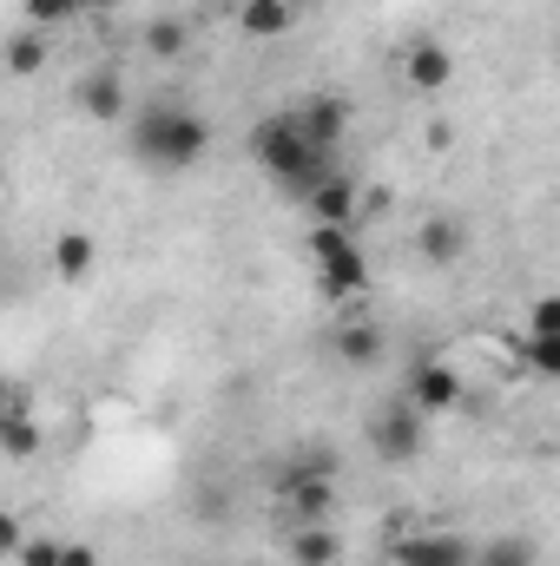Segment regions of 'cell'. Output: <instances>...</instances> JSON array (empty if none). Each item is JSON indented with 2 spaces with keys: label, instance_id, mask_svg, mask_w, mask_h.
<instances>
[{
  "label": "cell",
  "instance_id": "6da1fadb",
  "mask_svg": "<svg viewBox=\"0 0 560 566\" xmlns=\"http://www.w3.org/2000/svg\"><path fill=\"white\" fill-rule=\"evenodd\" d=\"M251 158L265 165V178H278L283 191H297V198H310L323 178H336V151L310 139L297 113L258 119V126H251Z\"/></svg>",
  "mask_w": 560,
  "mask_h": 566
},
{
  "label": "cell",
  "instance_id": "7a4b0ae2",
  "mask_svg": "<svg viewBox=\"0 0 560 566\" xmlns=\"http://www.w3.org/2000/svg\"><path fill=\"white\" fill-rule=\"evenodd\" d=\"M205 145H211V126L191 106L158 99V106H145L139 119H133V158L152 165V171H185V165L205 158Z\"/></svg>",
  "mask_w": 560,
  "mask_h": 566
},
{
  "label": "cell",
  "instance_id": "3957f363",
  "mask_svg": "<svg viewBox=\"0 0 560 566\" xmlns=\"http://www.w3.org/2000/svg\"><path fill=\"white\" fill-rule=\"evenodd\" d=\"M363 434H370V454L390 461V468H409V461H422V448H428V434H422V409L409 402V396L390 402V409H376V416L363 422Z\"/></svg>",
  "mask_w": 560,
  "mask_h": 566
},
{
  "label": "cell",
  "instance_id": "277c9868",
  "mask_svg": "<svg viewBox=\"0 0 560 566\" xmlns=\"http://www.w3.org/2000/svg\"><path fill=\"white\" fill-rule=\"evenodd\" d=\"M396 566H475V541H462V534H409L396 547Z\"/></svg>",
  "mask_w": 560,
  "mask_h": 566
},
{
  "label": "cell",
  "instance_id": "5b68a950",
  "mask_svg": "<svg viewBox=\"0 0 560 566\" xmlns=\"http://www.w3.org/2000/svg\"><path fill=\"white\" fill-rule=\"evenodd\" d=\"M409 402H416L422 416H428V409H455V402H462V376H455L448 363H416V369H409Z\"/></svg>",
  "mask_w": 560,
  "mask_h": 566
},
{
  "label": "cell",
  "instance_id": "8992f818",
  "mask_svg": "<svg viewBox=\"0 0 560 566\" xmlns=\"http://www.w3.org/2000/svg\"><path fill=\"white\" fill-rule=\"evenodd\" d=\"M403 80H409L416 93H442V86L455 80V60H448V46H442V40H416V46L403 53Z\"/></svg>",
  "mask_w": 560,
  "mask_h": 566
},
{
  "label": "cell",
  "instance_id": "52a82bcc",
  "mask_svg": "<svg viewBox=\"0 0 560 566\" xmlns=\"http://www.w3.org/2000/svg\"><path fill=\"white\" fill-rule=\"evenodd\" d=\"M317 290L330 296V303H350V296H363L370 290V258L350 244L343 258H330V264H317Z\"/></svg>",
  "mask_w": 560,
  "mask_h": 566
},
{
  "label": "cell",
  "instance_id": "ba28073f",
  "mask_svg": "<svg viewBox=\"0 0 560 566\" xmlns=\"http://www.w3.org/2000/svg\"><path fill=\"white\" fill-rule=\"evenodd\" d=\"M290 566H336L343 560V541H336V527L330 521H297V534H290Z\"/></svg>",
  "mask_w": 560,
  "mask_h": 566
},
{
  "label": "cell",
  "instance_id": "9c48e42d",
  "mask_svg": "<svg viewBox=\"0 0 560 566\" xmlns=\"http://www.w3.org/2000/svg\"><path fill=\"white\" fill-rule=\"evenodd\" d=\"M80 113L100 119V126H120V119H126V86H120V73H86V80H80Z\"/></svg>",
  "mask_w": 560,
  "mask_h": 566
},
{
  "label": "cell",
  "instance_id": "30bf717a",
  "mask_svg": "<svg viewBox=\"0 0 560 566\" xmlns=\"http://www.w3.org/2000/svg\"><path fill=\"white\" fill-rule=\"evenodd\" d=\"M297 119H303V133H310V139L330 145V151H336V139L350 133V106H343L336 93H317V99H303V106H297Z\"/></svg>",
  "mask_w": 560,
  "mask_h": 566
},
{
  "label": "cell",
  "instance_id": "8fae6325",
  "mask_svg": "<svg viewBox=\"0 0 560 566\" xmlns=\"http://www.w3.org/2000/svg\"><path fill=\"white\" fill-rule=\"evenodd\" d=\"M303 205H310V224H350V218H356V185L336 171V178H323Z\"/></svg>",
  "mask_w": 560,
  "mask_h": 566
},
{
  "label": "cell",
  "instance_id": "7c38bea8",
  "mask_svg": "<svg viewBox=\"0 0 560 566\" xmlns=\"http://www.w3.org/2000/svg\"><path fill=\"white\" fill-rule=\"evenodd\" d=\"M238 27H245L251 40H283V33L297 27V7H290V0H245V7H238Z\"/></svg>",
  "mask_w": 560,
  "mask_h": 566
},
{
  "label": "cell",
  "instance_id": "4fadbf2b",
  "mask_svg": "<svg viewBox=\"0 0 560 566\" xmlns=\"http://www.w3.org/2000/svg\"><path fill=\"white\" fill-rule=\"evenodd\" d=\"M416 251L428 258V264H455L462 251H468V231L455 224V218H428L416 231Z\"/></svg>",
  "mask_w": 560,
  "mask_h": 566
},
{
  "label": "cell",
  "instance_id": "5bb4252c",
  "mask_svg": "<svg viewBox=\"0 0 560 566\" xmlns=\"http://www.w3.org/2000/svg\"><path fill=\"white\" fill-rule=\"evenodd\" d=\"M93 258H100V251H93L86 231H60V238H53V277L60 283H86Z\"/></svg>",
  "mask_w": 560,
  "mask_h": 566
},
{
  "label": "cell",
  "instance_id": "9a60e30c",
  "mask_svg": "<svg viewBox=\"0 0 560 566\" xmlns=\"http://www.w3.org/2000/svg\"><path fill=\"white\" fill-rule=\"evenodd\" d=\"M475 566H541V547L528 534H495L475 547Z\"/></svg>",
  "mask_w": 560,
  "mask_h": 566
},
{
  "label": "cell",
  "instance_id": "2e32d148",
  "mask_svg": "<svg viewBox=\"0 0 560 566\" xmlns=\"http://www.w3.org/2000/svg\"><path fill=\"white\" fill-rule=\"evenodd\" d=\"M336 356H343L350 369H370V363L383 356V329H376V323H343V329H336Z\"/></svg>",
  "mask_w": 560,
  "mask_h": 566
},
{
  "label": "cell",
  "instance_id": "e0dca14e",
  "mask_svg": "<svg viewBox=\"0 0 560 566\" xmlns=\"http://www.w3.org/2000/svg\"><path fill=\"white\" fill-rule=\"evenodd\" d=\"M0 441H7V461H33V454H40V428L27 422L20 409H7V422H0Z\"/></svg>",
  "mask_w": 560,
  "mask_h": 566
},
{
  "label": "cell",
  "instance_id": "ac0fdd59",
  "mask_svg": "<svg viewBox=\"0 0 560 566\" xmlns=\"http://www.w3.org/2000/svg\"><path fill=\"white\" fill-rule=\"evenodd\" d=\"M521 363H528L535 376L560 382V336H521Z\"/></svg>",
  "mask_w": 560,
  "mask_h": 566
},
{
  "label": "cell",
  "instance_id": "d6986e66",
  "mask_svg": "<svg viewBox=\"0 0 560 566\" xmlns=\"http://www.w3.org/2000/svg\"><path fill=\"white\" fill-rule=\"evenodd\" d=\"M145 53L152 60H178L185 53V20H152L145 27Z\"/></svg>",
  "mask_w": 560,
  "mask_h": 566
},
{
  "label": "cell",
  "instance_id": "ffe728a7",
  "mask_svg": "<svg viewBox=\"0 0 560 566\" xmlns=\"http://www.w3.org/2000/svg\"><path fill=\"white\" fill-rule=\"evenodd\" d=\"M40 60H46V46H40L33 33H13V40H7V73H13V80L40 73Z\"/></svg>",
  "mask_w": 560,
  "mask_h": 566
},
{
  "label": "cell",
  "instance_id": "44dd1931",
  "mask_svg": "<svg viewBox=\"0 0 560 566\" xmlns=\"http://www.w3.org/2000/svg\"><path fill=\"white\" fill-rule=\"evenodd\" d=\"M303 244H310V258H317V264H330V258H343V251H350V224H310V238H303Z\"/></svg>",
  "mask_w": 560,
  "mask_h": 566
},
{
  "label": "cell",
  "instance_id": "7402d4cb",
  "mask_svg": "<svg viewBox=\"0 0 560 566\" xmlns=\"http://www.w3.org/2000/svg\"><path fill=\"white\" fill-rule=\"evenodd\" d=\"M528 336H560V290L528 303Z\"/></svg>",
  "mask_w": 560,
  "mask_h": 566
},
{
  "label": "cell",
  "instance_id": "603a6c76",
  "mask_svg": "<svg viewBox=\"0 0 560 566\" xmlns=\"http://www.w3.org/2000/svg\"><path fill=\"white\" fill-rule=\"evenodd\" d=\"M27 13L40 20V27H60V20H73V13H86L80 0H27Z\"/></svg>",
  "mask_w": 560,
  "mask_h": 566
},
{
  "label": "cell",
  "instance_id": "cb8c5ba5",
  "mask_svg": "<svg viewBox=\"0 0 560 566\" xmlns=\"http://www.w3.org/2000/svg\"><path fill=\"white\" fill-rule=\"evenodd\" d=\"M60 554H66V541H27L20 566H60Z\"/></svg>",
  "mask_w": 560,
  "mask_h": 566
},
{
  "label": "cell",
  "instance_id": "d4e9b609",
  "mask_svg": "<svg viewBox=\"0 0 560 566\" xmlns=\"http://www.w3.org/2000/svg\"><path fill=\"white\" fill-rule=\"evenodd\" d=\"M20 547H27V527H20V514H0V554H13V560H20Z\"/></svg>",
  "mask_w": 560,
  "mask_h": 566
},
{
  "label": "cell",
  "instance_id": "484cf974",
  "mask_svg": "<svg viewBox=\"0 0 560 566\" xmlns=\"http://www.w3.org/2000/svg\"><path fill=\"white\" fill-rule=\"evenodd\" d=\"M60 566H100V554H93L86 541H66V554H60Z\"/></svg>",
  "mask_w": 560,
  "mask_h": 566
},
{
  "label": "cell",
  "instance_id": "4316f807",
  "mask_svg": "<svg viewBox=\"0 0 560 566\" xmlns=\"http://www.w3.org/2000/svg\"><path fill=\"white\" fill-rule=\"evenodd\" d=\"M80 7H106V0H80Z\"/></svg>",
  "mask_w": 560,
  "mask_h": 566
}]
</instances>
